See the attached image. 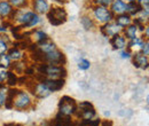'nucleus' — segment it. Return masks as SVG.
Segmentation results:
<instances>
[{
    "label": "nucleus",
    "mask_w": 149,
    "mask_h": 126,
    "mask_svg": "<svg viewBox=\"0 0 149 126\" xmlns=\"http://www.w3.org/2000/svg\"><path fill=\"white\" fill-rule=\"evenodd\" d=\"M110 44L115 49H124L126 46V41L125 38L120 35H115L112 36V38L110 39Z\"/></svg>",
    "instance_id": "nucleus-16"
},
{
    "label": "nucleus",
    "mask_w": 149,
    "mask_h": 126,
    "mask_svg": "<svg viewBox=\"0 0 149 126\" xmlns=\"http://www.w3.org/2000/svg\"><path fill=\"white\" fill-rule=\"evenodd\" d=\"M136 31H138V28H136L135 25H133V24H130V25H127L126 29L124 30V33H125V36L131 40V39H134V38L136 37Z\"/></svg>",
    "instance_id": "nucleus-21"
},
{
    "label": "nucleus",
    "mask_w": 149,
    "mask_h": 126,
    "mask_svg": "<svg viewBox=\"0 0 149 126\" xmlns=\"http://www.w3.org/2000/svg\"><path fill=\"white\" fill-rule=\"evenodd\" d=\"M101 126H112V122L111 120H108V119H106V120H103L102 123H100Z\"/></svg>",
    "instance_id": "nucleus-36"
},
{
    "label": "nucleus",
    "mask_w": 149,
    "mask_h": 126,
    "mask_svg": "<svg viewBox=\"0 0 149 126\" xmlns=\"http://www.w3.org/2000/svg\"><path fill=\"white\" fill-rule=\"evenodd\" d=\"M8 56H9L10 60L19 61V60L22 58V53H21L19 49H17L16 47H14V48H12L10 51H8Z\"/></svg>",
    "instance_id": "nucleus-26"
},
{
    "label": "nucleus",
    "mask_w": 149,
    "mask_h": 126,
    "mask_svg": "<svg viewBox=\"0 0 149 126\" xmlns=\"http://www.w3.org/2000/svg\"><path fill=\"white\" fill-rule=\"evenodd\" d=\"M37 71L39 73V80L42 79H57L64 78L67 76V70L62 65H52V64H39L37 67Z\"/></svg>",
    "instance_id": "nucleus-1"
},
{
    "label": "nucleus",
    "mask_w": 149,
    "mask_h": 126,
    "mask_svg": "<svg viewBox=\"0 0 149 126\" xmlns=\"http://www.w3.org/2000/svg\"><path fill=\"white\" fill-rule=\"evenodd\" d=\"M13 10V6L9 1H0V16L2 18L9 17Z\"/></svg>",
    "instance_id": "nucleus-15"
},
{
    "label": "nucleus",
    "mask_w": 149,
    "mask_h": 126,
    "mask_svg": "<svg viewBox=\"0 0 149 126\" xmlns=\"http://www.w3.org/2000/svg\"><path fill=\"white\" fill-rule=\"evenodd\" d=\"M41 81L48 87V90L51 92H57V90H62L64 84H65L63 78H57V79H46L45 78Z\"/></svg>",
    "instance_id": "nucleus-10"
},
{
    "label": "nucleus",
    "mask_w": 149,
    "mask_h": 126,
    "mask_svg": "<svg viewBox=\"0 0 149 126\" xmlns=\"http://www.w3.org/2000/svg\"><path fill=\"white\" fill-rule=\"evenodd\" d=\"M31 106V99L30 95L25 90H19L13 100V107L17 109H26Z\"/></svg>",
    "instance_id": "nucleus-7"
},
{
    "label": "nucleus",
    "mask_w": 149,
    "mask_h": 126,
    "mask_svg": "<svg viewBox=\"0 0 149 126\" xmlns=\"http://www.w3.org/2000/svg\"><path fill=\"white\" fill-rule=\"evenodd\" d=\"M12 14L15 15V21L21 24L22 28H32L40 22L39 15L35 12H21L19 9L16 12L13 10Z\"/></svg>",
    "instance_id": "nucleus-2"
},
{
    "label": "nucleus",
    "mask_w": 149,
    "mask_h": 126,
    "mask_svg": "<svg viewBox=\"0 0 149 126\" xmlns=\"http://www.w3.org/2000/svg\"><path fill=\"white\" fill-rule=\"evenodd\" d=\"M58 110L62 116H67V117H70L71 115L76 113L77 111V104H76V101H74L72 97L70 96H62L61 100H60V103H58Z\"/></svg>",
    "instance_id": "nucleus-4"
},
{
    "label": "nucleus",
    "mask_w": 149,
    "mask_h": 126,
    "mask_svg": "<svg viewBox=\"0 0 149 126\" xmlns=\"http://www.w3.org/2000/svg\"><path fill=\"white\" fill-rule=\"evenodd\" d=\"M141 48H142V54H143V55H148L149 54L148 41H146V42H142V45H141Z\"/></svg>",
    "instance_id": "nucleus-34"
},
{
    "label": "nucleus",
    "mask_w": 149,
    "mask_h": 126,
    "mask_svg": "<svg viewBox=\"0 0 149 126\" xmlns=\"http://www.w3.org/2000/svg\"><path fill=\"white\" fill-rule=\"evenodd\" d=\"M93 12L95 18L99 22H101V23H108V22H110L112 18H113V14H112L109 9H107V7H104V6L96 5L94 7Z\"/></svg>",
    "instance_id": "nucleus-8"
},
{
    "label": "nucleus",
    "mask_w": 149,
    "mask_h": 126,
    "mask_svg": "<svg viewBox=\"0 0 149 126\" xmlns=\"http://www.w3.org/2000/svg\"><path fill=\"white\" fill-rule=\"evenodd\" d=\"M142 42H143V40L142 39H140V38H138V37H135L134 39H131L130 42H129V47H135V46H141L142 45Z\"/></svg>",
    "instance_id": "nucleus-30"
},
{
    "label": "nucleus",
    "mask_w": 149,
    "mask_h": 126,
    "mask_svg": "<svg viewBox=\"0 0 149 126\" xmlns=\"http://www.w3.org/2000/svg\"><path fill=\"white\" fill-rule=\"evenodd\" d=\"M133 64L134 67L139 68V69H142V70H146L148 69V57L147 55H143L142 53H136V54L133 55Z\"/></svg>",
    "instance_id": "nucleus-11"
},
{
    "label": "nucleus",
    "mask_w": 149,
    "mask_h": 126,
    "mask_svg": "<svg viewBox=\"0 0 149 126\" xmlns=\"http://www.w3.org/2000/svg\"><path fill=\"white\" fill-rule=\"evenodd\" d=\"M120 31V28L116 23H104L103 26H101V32L106 37H112L115 35H118Z\"/></svg>",
    "instance_id": "nucleus-12"
},
{
    "label": "nucleus",
    "mask_w": 149,
    "mask_h": 126,
    "mask_svg": "<svg viewBox=\"0 0 149 126\" xmlns=\"http://www.w3.org/2000/svg\"><path fill=\"white\" fill-rule=\"evenodd\" d=\"M78 67H79V69H81V70H87V69H90L91 63H90L88 60H86V58H81V60L79 61Z\"/></svg>",
    "instance_id": "nucleus-29"
},
{
    "label": "nucleus",
    "mask_w": 149,
    "mask_h": 126,
    "mask_svg": "<svg viewBox=\"0 0 149 126\" xmlns=\"http://www.w3.org/2000/svg\"><path fill=\"white\" fill-rule=\"evenodd\" d=\"M94 2H95L96 5H99V6H104V7H107V6H109V5L111 3L112 0H94Z\"/></svg>",
    "instance_id": "nucleus-33"
},
{
    "label": "nucleus",
    "mask_w": 149,
    "mask_h": 126,
    "mask_svg": "<svg viewBox=\"0 0 149 126\" xmlns=\"http://www.w3.org/2000/svg\"><path fill=\"white\" fill-rule=\"evenodd\" d=\"M10 58L9 56L6 54H1L0 55V68L1 69H7V68H10L12 63H10Z\"/></svg>",
    "instance_id": "nucleus-22"
},
{
    "label": "nucleus",
    "mask_w": 149,
    "mask_h": 126,
    "mask_svg": "<svg viewBox=\"0 0 149 126\" xmlns=\"http://www.w3.org/2000/svg\"><path fill=\"white\" fill-rule=\"evenodd\" d=\"M0 31H1V32H5V31H7V28H5V26H0Z\"/></svg>",
    "instance_id": "nucleus-38"
},
{
    "label": "nucleus",
    "mask_w": 149,
    "mask_h": 126,
    "mask_svg": "<svg viewBox=\"0 0 149 126\" xmlns=\"http://www.w3.org/2000/svg\"><path fill=\"white\" fill-rule=\"evenodd\" d=\"M8 51V46H7V42L0 37V55L5 54L6 52Z\"/></svg>",
    "instance_id": "nucleus-31"
},
{
    "label": "nucleus",
    "mask_w": 149,
    "mask_h": 126,
    "mask_svg": "<svg viewBox=\"0 0 149 126\" xmlns=\"http://www.w3.org/2000/svg\"><path fill=\"white\" fill-rule=\"evenodd\" d=\"M111 5V12L112 14H117V15H120V14H124L126 12V3L123 1V0H112Z\"/></svg>",
    "instance_id": "nucleus-14"
},
{
    "label": "nucleus",
    "mask_w": 149,
    "mask_h": 126,
    "mask_svg": "<svg viewBox=\"0 0 149 126\" xmlns=\"http://www.w3.org/2000/svg\"><path fill=\"white\" fill-rule=\"evenodd\" d=\"M120 56H122L123 58H130V57H131V54H130V52H122Z\"/></svg>",
    "instance_id": "nucleus-37"
},
{
    "label": "nucleus",
    "mask_w": 149,
    "mask_h": 126,
    "mask_svg": "<svg viewBox=\"0 0 149 126\" xmlns=\"http://www.w3.org/2000/svg\"><path fill=\"white\" fill-rule=\"evenodd\" d=\"M46 14L52 25L58 26L67 22V12L61 7H52L51 9H48Z\"/></svg>",
    "instance_id": "nucleus-3"
},
{
    "label": "nucleus",
    "mask_w": 149,
    "mask_h": 126,
    "mask_svg": "<svg viewBox=\"0 0 149 126\" xmlns=\"http://www.w3.org/2000/svg\"><path fill=\"white\" fill-rule=\"evenodd\" d=\"M115 23L119 26V28H126L127 25H130L132 23V19L131 16L127 14H120V15H117V17H115Z\"/></svg>",
    "instance_id": "nucleus-18"
},
{
    "label": "nucleus",
    "mask_w": 149,
    "mask_h": 126,
    "mask_svg": "<svg viewBox=\"0 0 149 126\" xmlns=\"http://www.w3.org/2000/svg\"><path fill=\"white\" fill-rule=\"evenodd\" d=\"M100 123V119H83L79 126H99Z\"/></svg>",
    "instance_id": "nucleus-27"
},
{
    "label": "nucleus",
    "mask_w": 149,
    "mask_h": 126,
    "mask_svg": "<svg viewBox=\"0 0 149 126\" xmlns=\"http://www.w3.org/2000/svg\"><path fill=\"white\" fill-rule=\"evenodd\" d=\"M65 56L64 54L58 51L57 48L46 53V54H41V62L46 63V64H52V65H62L65 63Z\"/></svg>",
    "instance_id": "nucleus-5"
},
{
    "label": "nucleus",
    "mask_w": 149,
    "mask_h": 126,
    "mask_svg": "<svg viewBox=\"0 0 149 126\" xmlns=\"http://www.w3.org/2000/svg\"><path fill=\"white\" fill-rule=\"evenodd\" d=\"M32 8L37 14H46L49 9V5L46 0H33Z\"/></svg>",
    "instance_id": "nucleus-13"
},
{
    "label": "nucleus",
    "mask_w": 149,
    "mask_h": 126,
    "mask_svg": "<svg viewBox=\"0 0 149 126\" xmlns=\"http://www.w3.org/2000/svg\"><path fill=\"white\" fill-rule=\"evenodd\" d=\"M9 2L12 3V6H15V7H23L25 3H26V0H9Z\"/></svg>",
    "instance_id": "nucleus-32"
},
{
    "label": "nucleus",
    "mask_w": 149,
    "mask_h": 126,
    "mask_svg": "<svg viewBox=\"0 0 149 126\" xmlns=\"http://www.w3.org/2000/svg\"><path fill=\"white\" fill-rule=\"evenodd\" d=\"M17 92L19 90H15V88L8 90V92H7V97H6V102H5V106H6L7 109L13 108V100H14V97H15V95H16Z\"/></svg>",
    "instance_id": "nucleus-19"
},
{
    "label": "nucleus",
    "mask_w": 149,
    "mask_h": 126,
    "mask_svg": "<svg viewBox=\"0 0 149 126\" xmlns=\"http://www.w3.org/2000/svg\"><path fill=\"white\" fill-rule=\"evenodd\" d=\"M17 77H16V74L14 73V72L12 71H7V77H6V81H7V84L9 85V86H15L16 84H17Z\"/></svg>",
    "instance_id": "nucleus-25"
},
{
    "label": "nucleus",
    "mask_w": 149,
    "mask_h": 126,
    "mask_svg": "<svg viewBox=\"0 0 149 126\" xmlns=\"http://www.w3.org/2000/svg\"><path fill=\"white\" fill-rule=\"evenodd\" d=\"M7 92H8L7 86H5L2 83H0V108L2 106H5L6 97H7Z\"/></svg>",
    "instance_id": "nucleus-23"
},
{
    "label": "nucleus",
    "mask_w": 149,
    "mask_h": 126,
    "mask_svg": "<svg viewBox=\"0 0 149 126\" xmlns=\"http://www.w3.org/2000/svg\"><path fill=\"white\" fill-rule=\"evenodd\" d=\"M12 126H22V125H12Z\"/></svg>",
    "instance_id": "nucleus-39"
},
{
    "label": "nucleus",
    "mask_w": 149,
    "mask_h": 126,
    "mask_svg": "<svg viewBox=\"0 0 149 126\" xmlns=\"http://www.w3.org/2000/svg\"><path fill=\"white\" fill-rule=\"evenodd\" d=\"M77 116L79 118L83 119H93L95 117V109H94L93 104L87 102V101H84V102H80V104L77 106V111H76Z\"/></svg>",
    "instance_id": "nucleus-6"
},
{
    "label": "nucleus",
    "mask_w": 149,
    "mask_h": 126,
    "mask_svg": "<svg viewBox=\"0 0 149 126\" xmlns=\"http://www.w3.org/2000/svg\"><path fill=\"white\" fill-rule=\"evenodd\" d=\"M142 7L140 5L139 1H130L129 3H126V12H127V15H136L141 12Z\"/></svg>",
    "instance_id": "nucleus-17"
},
{
    "label": "nucleus",
    "mask_w": 149,
    "mask_h": 126,
    "mask_svg": "<svg viewBox=\"0 0 149 126\" xmlns=\"http://www.w3.org/2000/svg\"><path fill=\"white\" fill-rule=\"evenodd\" d=\"M6 77H7V71H0V83L6 81Z\"/></svg>",
    "instance_id": "nucleus-35"
},
{
    "label": "nucleus",
    "mask_w": 149,
    "mask_h": 126,
    "mask_svg": "<svg viewBox=\"0 0 149 126\" xmlns=\"http://www.w3.org/2000/svg\"><path fill=\"white\" fill-rule=\"evenodd\" d=\"M32 38H33V41H35V44H39V42H41V41H45V40H47V39H48L47 35H46L44 31H40V30H37V31H35V32L32 33Z\"/></svg>",
    "instance_id": "nucleus-20"
},
{
    "label": "nucleus",
    "mask_w": 149,
    "mask_h": 126,
    "mask_svg": "<svg viewBox=\"0 0 149 126\" xmlns=\"http://www.w3.org/2000/svg\"><path fill=\"white\" fill-rule=\"evenodd\" d=\"M10 68L13 69V70H16L17 72H23L25 70V64L23 63V62H16V63H14L13 65H10Z\"/></svg>",
    "instance_id": "nucleus-28"
},
{
    "label": "nucleus",
    "mask_w": 149,
    "mask_h": 126,
    "mask_svg": "<svg viewBox=\"0 0 149 126\" xmlns=\"http://www.w3.org/2000/svg\"><path fill=\"white\" fill-rule=\"evenodd\" d=\"M80 21H81L83 26H84L86 30H91V29H93L94 26H95L93 19H92L91 17H88V16H83Z\"/></svg>",
    "instance_id": "nucleus-24"
},
{
    "label": "nucleus",
    "mask_w": 149,
    "mask_h": 126,
    "mask_svg": "<svg viewBox=\"0 0 149 126\" xmlns=\"http://www.w3.org/2000/svg\"><path fill=\"white\" fill-rule=\"evenodd\" d=\"M29 88L31 90L32 94L38 97V99H45L52 92L48 90V87L42 83V81H39V83H32V86H29Z\"/></svg>",
    "instance_id": "nucleus-9"
}]
</instances>
